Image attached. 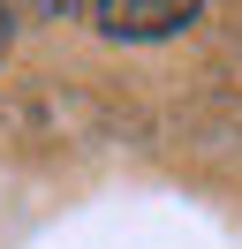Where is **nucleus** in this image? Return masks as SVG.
<instances>
[{
	"mask_svg": "<svg viewBox=\"0 0 242 249\" xmlns=\"http://www.w3.org/2000/svg\"><path fill=\"white\" fill-rule=\"evenodd\" d=\"M23 16H38V23H60V16H91V0H15Z\"/></svg>",
	"mask_w": 242,
	"mask_h": 249,
	"instance_id": "nucleus-2",
	"label": "nucleus"
},
{
	"mask_svg": "<svg viewBox=\"0 0 242 249\" xmlns=\"http://www.w3.org/2000/svg\"><path fill=\"white\" fill-rule=\"evenodd\" d=\"M204 0H91V23L121 46H151V38H174L197 23Z\"/></svg>",
	"mask_w": 242,
	"mask_h": 249,
	"instance_id": "nucleus-1",
	"label": "nucleus"
},
{
	"mask_svg": "<svg viewBox=\"0 0 242 249\" xmlns=\"http://www.w3.org/2000/svg\"><path fill=\"white\" fill-rule=\"evenodd\" d=\"M15 46V0H0V53Z\"/></svg>",
	"mask_w": 242,
	"mask_h": 249,
	"instance_id": "nucleus-3",
	"label": "nucleus"
}]
</instances>
